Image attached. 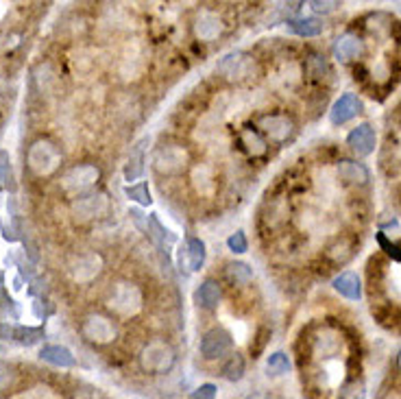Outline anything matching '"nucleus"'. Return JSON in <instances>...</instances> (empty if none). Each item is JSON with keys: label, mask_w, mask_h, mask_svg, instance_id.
Returning <instances> with one entry per match:
<instances>
[{"label": "nucleus", "mask_w": 401, "mask_h": 399, "mask_svg": "<svg viewBox=\"0 0 401 399\" xmlns=\"http://www.w3.org/2000/svg\"><path fill=\"white\" fill-rule=\"evenodd\" d=\"M26 164L35 177H48L62 164V151H59L51 140H44V138L35 140L28 146Z\"/></svg>", "instance_id": "obj_1"}, {"label": "nucleus", "mask_w": 401, "mask_h": 399, "mask_svg": "<svg viewBox=\"0 0 401 399\" xmlns=\"http://www.w3.org/2000/svg\"><path fill=\"white\" fill-rule=\"evenodd\" d=\"M177 362V353L166 341L146 343L140 353V364L146 373H168Z\"/></svg>", "instance_id": "obj_2"}, {"label": "nucleus", "mask_w": 401, "mask_h": 399, "mask_svg": "<svg viewBox=\"0 0 401 399\" xmlns=\"http://www.w3.org/2000/svg\"><path fill=\"white\" fill-rule=\"evenodd\" d=\"M142 303H144V297H142L140 286L131 284V282H121L114 286L112 297H109V308L118 317H125V319L136 317L142 310Z\"/></svg>", "instance_id": "obj_3"}, {"label": "nucleus", "mask_w": 401, "mask_h": 399, "mask_svg": "<svg viewBox=\"0 0 401 399\" xmlns=\"http://www.w3.org/2000/svg\"><path fill=\"white\" fill-rule=\"evenodd\" d=\"M216 72L225 81L240 83V81H247L256 75V59L249 53L235 51V53H229L220 59V64L216 66Z\"/></svg>", "instance_id": "obj_4"}, {"label": "nucleus", "mask_w": 401, "mask_h": 399, "mask_svg": "<svg viewBox=\"0 0 401 399\" xmlns=\"http://www.w3.org/2000/svg\"><path fill=\"white\" fill-rule=\"evenodd\" d=\"M190 161V155L179 144H161L153 153V168L159 175H177L181 172Z\"/></svg>", "instance_id": "obj_5"}, {"label": "nucleus", "mask_w": 401, "mask_h": 399, "mask_svg": "<svg viewBox=\"0 0 401 399\" xmlns=\"http://www.w3.org/2000/svg\"><path fill=\"white\" fill-rule=\"evenodd\" d=\"M81 334L85 341H90L94 345H109L116 341L118 328L105 314H87L81 323Z\"/></svg>", "instance_id": "obj_6"}, {"label": "nucleus", "mask_w": 401, "mask_h": 399, "mask_svg": "<svg viewBox=\"0 0 401 399\" xmlns=\"http://www.w3.org/2000/svg\"><path fill=\"white\" fill-rule=\"evenodd\" d=\"M231 349H233V336L225 328H214L210 332H205L199 345V351L205 360H220L229 356Z\"/></svg>", "instance_id": "obj_7"}, {"label": "nucleus", "mask_w": 401, "mask_h": 399, "mask_svg": "<svg viewBox=\"0 0 401 399\" xmlns=\"http://www.w3.org/2000/svg\"><path fill=\"white\" fill-rule=\"evenodd\" d=\"M100 179V170L94 164H77L64 172L62 188L66 192H85Z\"/></svg>", "instance_id": "obj_8"}, {"label": "nucleus", "mask_w": 401, "mask_h": 399, "mask_svg": "<svg viewBox=\"0 0 401 399\" xmlns=\"http://www.w3.org/2000/svg\"><path fill=\"white\" fill-rule=\"evenodd\" d=\"M107 208H109L107 195H103V192H90V195L79 197L72 203V216L77 218L79 223H90V220L105 214Z\"/></svg>", "instance_id": "obj_9"}, {"label": "nucleus", "mask_w": 401, "mask_h": 399, "mask_svg": "<svg viewBox=\"0 0 401 399\" xmlns=\"http://www.w3.org/2000/svg\"><path fill=\"white\" fill-rule=\"evenodd\" d=\"M258 129L273 142H286L292 136L294 123L286 114H269V116H262L258 121Z\"/></svg>", "instance_id": "obj_10"}, {"label": "nucleus", "mask_w": 401, "mask_h": 399, "mask_svg": "<svg viewBox=\"0 0 401 399\" xmlns=\"http://www.w3.org/2000/svg\"><path fill=\"white\" fill-rule=\"evenodd\" d=\"M364 53H366V44L355 33H343L334 42V55L338 62H343V64L358 62L360 57H364Z\"/></svg>", "instance_id": "obj_11"}, {"label": "nucleus", "mask_w": 401, "mask_h": 399, "mask_svg": "<svg viewBox=\"0 0 401 399\" xmlns=\"http://www.w3.org/2000/svg\"><path fill=\"white\" fill-rule=\"evenodd\" d=\"M103 271V258L98 254H83L79 258H74V262L70 264V275L74 282L79 284H87Z\"/></svg>", "instance_id": "obj_12"}, {"label": "nucleus", "mask_w": 401, "mask_h": 399, "mask_svg": "<svg viewBox=\"0 0 401 399\" xmlns=\"http://www.w3.org/2000/svg\"><path fill=\"white\" fill-rule=\"evenodd\" d=\"M222 31H225V22L216 11L205 9L195 18V35L201 42H216Z\"/></svg>", "instance_id": "obj_13"}, {"label": "nucleus", "mask_w": 401, "mask_h": 399, "mask_svg": "<svg viewBox=\"0 0 401 399\" xmlns=\"http://www.w3.org/2000/svg\"><path fill=\"white\" fill-rule=\"evenodd\" d=\"M360 112H362L360 98L349 92V94H343V96H340V98L334 103V107H332V112H330V121H332V125L340 127V125L353 121V118L358 116Z\"/></svg>", "instance_id": "obj_14"}, {"label": "nucleus", "mask_w": 401, "mask_h": 399, "mask_svg": "<svg viewBox=\"0 0 401 399\" xmlns=\"http://www.w3.org/2000/svg\"><path fill=\"white\" fill-rule=\"evenodd\" d=\"M375 131L371 125H358L349 136H347V144L351 146V151L360 157H366L375 151Z\"/></svg>", "instance_id": "obj_15"}, {"label": "nucleus", "mask_w": 401, "mask_h": 399, "mask_svg": "<svg viewBox=\"0 0 401 399\" xmlns=\"http://www.w3.org/2000/svg\"><path fill=\"white\" fill-rule=\"evenodd\" d=\"M0 338L20 345H35L39 338H44V332L39 328H22V325H0Z\"/></svg>", "instance_id": "obj_16"}, {"label": "nucleus", "mask_w": 401, "mask_h": 399, "mask_svg": "<svg viewBox=\"0 0 401 399\" xmlns=\"http://www.w3.org/2000/svg\"><path fill=\"white\" fill-rule=\"evenodd\" d=\"M39 358L57 369H72L77 364V358H74L72 351L64 345H44L39 349Z\"/></svg>", "instance_id": "obj_17"}, {"label": "nucleus", "mask_w": 401, "mask_h": 399, "mask_svg": "<svg viewBox=\"0 0 401 399\" xmlns=\"http://www.w3.org/2000/svg\"><path fill=\"white\" fill-rule=\"evenodd\" d=\"M334 290L340 294V297H345L349 301H358L362 297V282H360V277L347 271V273H340L336 279H334Z\"/></svg>", "instance_id": "obj_18"}, {"label": "nucleus", "mask_w": 401, "mask_h": 399, "mask_svg": "<svg viewBox=\"0 0 401 399\" xmlns=\"http://www.w3.org/2000/svg\"><path fill=\"white\" fill-rule=\"evenodd\" d=\"M222 297V290L220 284L216 279H205L203 284H199V288L195 290V303L203 310H214L218 308Z\"/></svg>", "instance_id": "obj_19"}, {"label": "nucleus", "mask_w": 401, "mask_h": 399, "mask_svg": "<svg viewBox=\"0 0 401 399\" xmlns=\"http://www.w3.org/2000/svg\"><path fill=\"white\" fill-rule=\"evenodd\" d=\"M338 177L343 179L345 184L351 186H364L368 181V170L364 164L360 161H353V159H343L338 161Z\"/></svg>", "instance_id": "obj_20"}, {"label": "nucleus", "mask_w": 401, "mask_h": 399, "mask_svg": "<svg viewBox=\"0 0 401 399\" xmlns=\"http://www.w3.org/2000/svg\"><path fill=\"white\" fill-rule=\"evenodd\" d=\"M192 186L199 192L201 197H212L216 192V179H214V170L207 164H199L192 168Z\"/></svg>", "instance_id": "obj_21"}, {"label": "nucleus", "mask_w": 401, "mask_h": 399, "mask_svg": "<svg viewBox=\"0 0 401 399\" xmlns=\"http://www.w3.org/2000/svg\"><path fill=\"white\" fill-rule=\"evenodd\" d=\"M146 144H148V138H142V140L131 149V155H129V161H127V168H125L127 181H136V179H140V177H142V172H144V153H146Z\"/></svg>", "instance_id": "obj_22"}, {"label": "nucleus", "mask_w": 401, "mask_h": 399, "mask_svg": "<svg viewBox=\"0 0 401 399\" xmlns=\"http://www.w3.org/2000/svg\"><path fill=\"white\" fill-rule=\"evenodd\" d=\"M290 31L301 37H317L325 31V24L319 18H292L288 20Z\"/></svg>", "instance_id": "obj_23"}, {"label": "nucleus", "mask_w": 401, "mask_h": 399, "mask_svg": "<svg viewBox=\"0 0 401 399\" xmlns=\"http://www.w3.org/2000/svg\"><path fill=\"white\" fill-rule=\"evenodd\" d=\"M184 251H186V258H188V271H199L205 264V256H207L205 242L199 238H190Z\"/></svg>", "instance_id": "obj_24"}, {"label": "nucleus", "mask_w": 401, "mask_h": 399, "mask_svg": "<svg viewBox=\"0 0 401 399\" xmlns=\"http://www.w3.org/2000/svg\"><path fill=\"white\" fill-rule=\"evenodd\" d=\"M240 144L244 146V151H247L251 157H260V155L266 153V142H264V138L260 136L258 131H253V129L240 131Z\"/></svg>", "instance_id": "obj_25"}, {"label": "nucleus", "mask_w": 401, "mask_h": 399, "mask_svg": "<svg viewBox=\"0 0 401 399\" xmlns=\"http://www.w3.org/2000/svg\"><path fill=\"white\" fill-rule=\"evenodd\" d=\"M366 28H368V31L373 33V35L384 37V35L393 33V28H395V20L389 16V13L377 11V13H373V16H368V24H366Z\"/></svg>", "instance_id": "obj_26"}, {"label": "nucleus", "mask_w": 401, "mask_h": 399, "mask_svg": "<svg viewBox=\"0 0 401 399\" xmlns=\"http://www.w3.org/2000/svg\"><path fill=\"white\" fill-rule=\"evenodd\" d=\"M325 256L330 258L332 264H345V262H349L351 256H353V245H351V240H347V238H338L328 251H325Z\"/></svg>", "instance_id": "obj_27"}, {"label": "nucleus", "mask_w": 401, "mask_h": 399, "mask_svg": "<svg viewBox=\"0 0 401 399\" xmlns=\"http://www.w3.org/2000/svg\"><path fill=\"white\" fill-rule=\"evenodd\" d=\"M244 371H247V362L240 353H231L229 360L222 364V378L229 382H240L244 378Z\"/></svg>", "instance_id": "obj_28"}, {"label": "nucleus", "mask_w": 401, "mask_h": 399, "mask_svg": "<svg viewBox=\"0 0 401 399\" xmlns=\"http://www.w3.org/2000/svg\"><path fill=\"white\" fill-rule=\"evenodd\" d=\"M225 275L231 284H249L251 279H253V271H251V266L244 262H229L225 266Z\"/></svg>", "instance_id": "obj_29"}, {"label": "nucleus", "mask_w": 401, "mask_h": 399, "mask_svg": "<svg viewBox=\"0 0 401 399\" xmlns=\"http://www.w3.org/2000/svg\"><path fill=\"white\" fill-rule=\"evenodd\" d=\"M338 347H340V338H338V334L332 332V330H325L323 334H319L317 343H314L317 353H323L325 358H328L330 353H336Z\"/></svg>", "instance_id": "obj_30"}, {"label": "nucleus", "mask_w": 401, "mask_h": 399, "mask_svg": "<svg viewBox=\"0 0 401 399\" xmlns=\"http://www.w3.org/2000/svg\"><path fill=\"white\" fill-rule=\"evenodd\" d=\"M266 371H269V375H286L290 371V358L284 351L271 353L269 360H266Z\"/></svg>", "instance_id": "obj_31"}, {"label": "nucleus", "mask_w": 401, "mask_h": 399, "mask_svg": "<svg viewBox=\"0 0 401 399\" xmlns=\"http://www.w3.org/2000/svg\"><path fill=\"white\" fill-rule=\"evenodd\" d=\"M127 197H129L131 201L140 203V205H151V201H153V199H151V192H148V186H146L144 181L129 186V188H127Z\"/></svg>", "instance_id": "obj_32"}, {"label": "nucleus", "mask_w": 401, "mask_h": 399, "mask_svg": "<svg viewBox=\"0 0 401 399\" xmlns=\"http://www.w3.org/2000/svg\"><path fill=\"white\" fill-rule=\"evenodd\" d=\"M16 369H13L9 362H3L0 360V393L9 391L13 384H16Z\"/></svg>", "instance_id": "obj_33"}, {"label": "nucleus", "mask_w": 401, "mask_h": 399, "mask_svg": "<svg viewBox=\"0 0 401 399\" xmlns=\"http://www.w3.org/2000/svg\"><path fill=\"white\" fill-rule=\"evenodd\" d=\"M308 72L314 79H321L323 72H328V62H325V57L323 55H312L308 59Z\"/></svg>", "instance_id": "obj_34"}, {"label": "nucleus", "mask_w": 401, "mask_h": 399, "mask_svg": "<svg viewBox=\"0 0 401 399\" xmlns=\"http://www.w3.org/2000/svg\"><path fill=\"white\" fill-rule=\"evenodd\" d=\"M227 247H229V251H233V254H247L249 242H247L244 231H235V233H231L229 238H227Z\"/></svg>", "instance_id": "obj_35"}, {"label": "nucleus", "mask_w": 401, "mask_h": 399, "mask_svg": "<svg viewBox=\"0 0 401 399\" xmlns=\"http://www.w3.org/2000/svg\"><path fill=\"white\" fill-rule=\"evenodd\" d=\"M377 242H380V247H382L393 260L401 262V249H399L395 242H389V240H386V236H384V233H377Z\"/></svg>", "instance_id": "obj_36"}, {"label": "nucleus", "mask_w": 401, "mask_h": 399, "mask_svg": "<svg viewBox=\"0 0 401 399\" xmlns=\"http://www.w3.org/2000/svg\"><path fill=\"white\" fill-rule=\"evenodd\" d=\"M218 389L214 384H201V387L190 395V399H216Z\"/></svg>", "instance_id": "obj_37"}, {"label": "nucleus", "mask_w": 401, "mask_h": 399, "mask_svg": "<svg viewBox=\"0 0 401 399\" xmlns=\"http://www.w3.org/2000/svg\"><path fill=\"white\" fill-rule=\"evenodd\" d=\"M310 7L317 13H332L338 7V3H332V0H325V3H321V0H312Z\"/></svg>", "instance_id": "obj_38"}, {"label": "nucleus", "mask_w": 401, "mask_h": 399, "mask_svg": "<svg viewBox=\"0 0 401 399\" xmlns=\"http://www.w3.org/2000/svg\"><path fill=\"white\" fill-rule=\"evenodd\" d=\"M258 338H260V341H258V345H253V347H251V351H253V353H260V351L264 349V345L269 343V338H271V330L260 328V332H258Z\"/></svg>", "instance_id": "obj_39"}, {"label": "nucleus", "mask_w": 401, "mask_h": 399, "mask_svg": "<svg viewBox=\"0 0 401 399\" xmlns=\"http://www.w3.org/2000/svg\"><path fill=\"white\" fill-rule=\"evenodd\" d=\"M74 399H98V393L94 389H83L74 395Z\"/></svg>", "instance_id": "obj_40"}, {"label": "nucleus", "mask_w": 401, "mask_h": 399, "mask_svg": "<svg viewBox=\"0 0 401 399\" xmlns=\"http://www.w3.org/2000/svg\"><path fill=\"white\" fill-rule=\"evenodd\" d=\"M247 399H271L269 395H266V393H251Z\"/></svg>", "instance_id": "obj_41"}, {"label": "nucleus", "mask_w": 401, "mask_h": 399, "mask_svg": "<svg viewBox=\"0 0 401 399\" xmlns=\"http://www.w3.org/2000/svg\"><path fill=\"white\" fill-rule=\"evenodd\" d=\"M397 364H399V369H401V351H399V358H397Z\"/></svg>", "instance_id": "obj_42"}, {"label": "nucleus", "mask_w": 401, "mask_h": 399, "mask_svg": "<svg viewBox=\"0 0 401 399\" xmlns=\"http://www.w3.org/2000/svg\"><path fill=\"white\" fill-rule=\"evenodd\" d=\"M3 181H5V179H3V177H0V190H3Z\"/></svg>", "instance_id": "obj_43"}]
</instances>
